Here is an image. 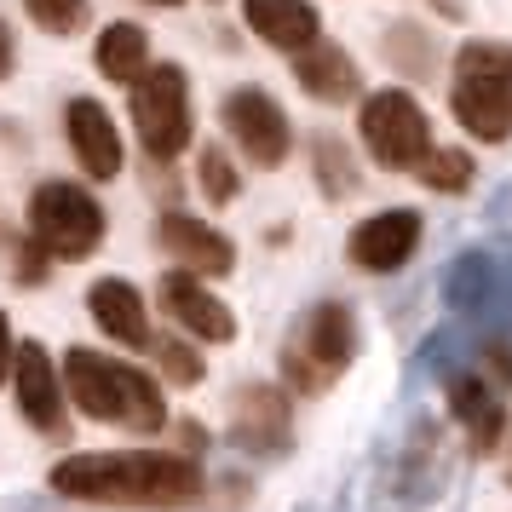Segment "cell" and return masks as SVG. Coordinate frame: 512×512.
I'll return each instance as SVG.
<instances>
[{
    "label": "cell",
    "mask_w": 512,
    "mask_h": 512,
    "mask_svg": "<svg viewBox=\"0 0 512 512\" xmlns=\"http://www.w3.org/2000/svg\"><path fill=\"white\" fill-rule=\"evenodd\" d=\"M52 489L98 507H190L202 495V466L190 455H70L52 466Z\"/></svg>",
    "instance_id": "1"
},
{
    "label": "cell",
    "mask_w": 512,
    "mask_h": 512,
    "mask_svg": "<svg viewBox=\"0 0 512 512\" xmlns=\"http://www.w3.org/2000/svg\"><path fill=\"white\" fill-rule=\"evenodd\" d=\"M64 386H70L75 409L93 415V420L133 426V432H162L167 426L162 386L144 369H133V363H116V357H98V351L75 346L70 357H64Z\"/></svg>",
    "instance_id": "2"
},
{
    "label": "cell",
    "mask_w": 512,
    "mask_h": 512,
    "mask_svg": "<svg viewBox=\"0 0 512 512\" xmlns=\"http://www.w3.org/2000/svg\"><path fill=\"white\" fill-rule=\"evenodd\" d=\"M455 121L484 144H501L512 133V47L466 41L455 52Z\"/></svg>",
    "instance_id": "3"
},
{
    "label": "cell",
    "mask_w": 512,
    "mask_h": 512,
    "mask_svg": "<svg viewBox=\"0 0 512 512\" xmlns=\"http://www.w3.org/2000/svg\"><path fill=\"white\" fill-rule=\"evenodd\" d=\"M29 242L58 259H87L104 248V208L70 179L29 190Z\"/></svg>",
    "instance_id": "4"
},
{
    "label": "cell",
    "mask_w": 512,
    "mask_h": 512,
    "mask_svg": "<svg viewBox=\"0 0 512 512\" xmlns=\"http://www.w3.org/2000/svg\"><path fill=\"white\" fill-rule=\"evenodd\" d=\"M357 357V323L346 305H317L282 346V374L294 392H328Z\"/></svg>",
    "instance_id": "5"
},
{
    "label": "cell",
    "mask_w": 512,
    "mask_h": 512,
    "mask_svg": "<svg viewBox=\"0 0 512 512\" xmlns=\"http://www.w3.org/2000/svg\"><path fill=\"white\" fill-rule=\"evenodd\" d=\"M133 127H139V144L156 162L185 156V144H190V81H185L179 64H150V70L133 81Z\"/></svg>",
    "instance_id": "6"
},
{
    "label": "cell",
    "mask_w": 512,
    "mask_h": 512,
    "mask_svg": "<svg viewBox=\"0 0 512 512\" xmlns=\"http://www.w3.org/2000/svg\"><path fill=\"white\" fill-rule=\"evenodd\" d=\"M357 133H363V144H369L374 162L392 167V173L420 167V162H426V150H432V121H426V110H420L409 93H397V87L363 98Z\"/></svg>",
    "instance_id": "7"
},
{
    "label": "cell",
    "mask_w": 512,
    "mask_h": 512,
    "mask_svg": "<svg viewBox=\"0 0 512 512\" xmlns=\"http://www.w3.org/2000/svg\"><path fill=\"white\" fill-rule=\"evenodd\" d=\"M219 121H225V133L254 167H282L288 150H294V127L282 116V104L271 93H259V87H236L219 104Z\"/></svg>",
    "instance_id": "8"
},
{
    "label": "cell",
    "mask_w": 512,
    "mask_h": 512,
    "mask_svg": "<svg viewBox=\"0 0 512 512\" xmlns=\"http://www.w3.org/2000/svg\"><path fill=\"white\" fill-rule=\"evenodd\" d=\"M12 380H18V409L35 432H64L70 420H64V386H58V363L47 357L41 340H24L18 357H12Z\"/></svg>",
    "instance_id": "9"
},
{
    "label": "cell",
    "mask_w": 512,
    "mask_h": 512,
    "mask_svg": "<svg viewBox=\"0 0 512 512\" xmlns=\"http://www.w3.org/2000/svg\"><path fill=\"white\" fill-rule=\"evenodd\" d=\"M231 438L248 455H282L294 438V420H288V397L277 386H242L231 403Z\"/></svg>",
    "instance_id": "10"
},
{
    "label": "cell",
    "mask_w": 512,
    "mask_h": 512,
    "mask_svg": "<svg viewBox=\"0 0 512 512\" xmlns=\"http://www.w3.org/2000/svg\"><path fill=\"white\" fill-rule=\"evenodd\" d=\"M415 248H420V213L415 208L374 213V219H363L346 242V254H351L357 271H397Z\"/></svg>",
    "instance_id": "11"
},
{
    "label": "cell",
    "mask_w": 512,
    "mask_h": 512,
    "mask_svg": "<svg viewBox=\"0 0 512 512\" xmlns=\"http://www.w3.org/2000/svg\"><path fill=\"white\" fill-rule=\"evenodd\" d=\"M162 305H167V317L185 328V334H196V340H213V346L236 340L231 305L213 300L208 288H202V277H190V271H167L162 277Z\"/></svg>",
    "instance_id": "12"
},
{
    "label": "cell",
    "mask_w": 512,
    "mask_h": 512,
    "mask_svg": "<svg viewBox=\"0 0 512 512\" xmlns=\"http://www.w3.org/2000/svg\"><path fill=\"white\" fill-rule=\"evenodd\" d=\"M162 248L190 277H231V265H236L231 236H219L213 225L190 219V213H167L162 219Z\"/></svg>",
    "instance_id": "13"
},
{
    "label": "cell",
    "mask_w": 512,
    "mask_h": 512,
    "mask_svg": "<svg viewBox=\"0 0 512 512\" xmlns=\"http://www.w3.org/2000/svg\"><path fill=\"white\" fill-rule=\"evenodd\" d=\"M64 127H70V150H75V162L87 167V179H116L121 133H116V121H110V110L98 98H75L70 110H64Z\"/></svg>",
    "instance_id": "14"
},
{
    "label": "cell",
    "mask_w": 512,
    "mask_h": 512,
    "mask_svg": "<svg viewBox=\"0 0 512 512\" xmlns=\"http://www.w3.org/2000/svg\"><path fill=\"white\" fill-rule=\"evenodd\" d=\"M242 18L259 41H271L277 52H305L317 41V12L311 0H242Z\"/></svg>",
    "instance_id": "15"
},
{
    "label": "cell",
    "mask_w": 512,
    "mask_h": 512,
    "mask_svg": "<svg viewBox=\"0 0 512 512\" xmlns=\"http://www.w3.org/2000/svg\"><path fill=\"white\" fill-rule=\"evenodd\" d=\"M87 305H93L98 328H104L110 340H121V346H150V317H144V294L133 288V282H121V277L93 282Z\"/></svg>",
    "instance_id": "16"
},
{
    "label": "cell",
    "mask_w": 512,
    "mask_h": 512,
    "mask_svg": "<svg viewBox=\"0 0 512 512\" xmlns=\"http://www.w3.org/2000/svg\"><path fill=\"white\" fill-rule=\"evenodd\" d=\"M294 75H300V87L311 98H323V104H346L357 98V64H351L346 52L334 47V41H311L305 52H294Z\"/></svg>",
    "instance_id": "17"
},
{
    "label": "cell",
    "mask_w": 512,
    "mask_h": 512,
    "mask_svg": "<svg viewBox=\"0 0 512 512\" xmlns=\"http://www.w3.org/2000/svg\"><path fill=\"white\" fill-rule=\"evenodd\" d=\"M98 70L110 81H139L144 75V58H150V35L139 24H110L98 35Z\"/></svg>",
    "instance_id": "18"
},
{
    "label": "cell",
    "mask_w": 512,
    "mask_h": 512,
    "mask_svg": "<svg viewBox=\"0 0 512 512\" xmlns=\"http://www.w3.org/2000/svg\"><path fill=\"white\" fill-rule=\"evenodd\" d=\"M449 397H455V415L466 420L472 443H478V449H489V443H495V426H501V409L489 403V392L478 386V380H455V386H449Z\"/></svg>",
    "instance_id": "19"
},
{
    "label": "cell",
    "mask_w": 512,
    "mask_h": 512,
    "mask_svg": "<svg viewBox=\"0 0 512 512\" xmlns=\"http://www.w3.org/2000/svg\"><path fill=\"white\" fill-rule=\"evenodd\" d=\"M420 179L432 190H443V196H455V190L472 185V156H466V150H426Z\"/></svg>",
    "instance_id": "20"
},
{
    "label": "cell",
    "mask_w": 512,
    "mask_h": 512,
    "mask_svg": "<svg viewBox=\"0 0 512 512\" xmlns=\"http://www.w3.org/2000/svg\"><path fill=\"white\" fill-rule=\"evenodd\" d=\"M196 173H202V196H208L213 208H225V202H236V190H242V179H236V167L225 162V150H219V144H208V150H202V162H196Z\"/></svg>",
    "instance_id": "21"
},
{
    "label": "cell",
    "mask_w": 512,
    "mask_h": 512,
    "mask_svg": "<svg viewBox=\"0 0 512 512\" xmlns=\"http://www.w3.org/2000/svg\"><path fill=\"white\" fill-rule=\"evenodd\" d=\"M24 12L47 35H75V29L87 24V0H24Z\"/></svg>",
    "instance_id": "22"
},
{
    "label": "cell",
    "mask_w": 512,
    "mask_h": 512,
    "mask_svg": "<svg viewBox=\"0 0 512 512\" xmlns=\"http://www.w3.org/2000/svg\"><path fill=\"white\" fill-rule=\"evenodd\" d=\"M150 351H156V363H162V374L173 386H202V357L190 346H179V340H150Z\"/></svg>",
    "instance_id": "23"
},
{
    "label": "cell",
    "mask_w": 512,
    "mask_h": 512,
    "mask_svg": "<svg viewBox=\"0 0 512 512\" xmlns=\"http://www.w3.org/2000/svg\"><path fill=\"white\" fill-rule=\"evenodd\" d=\"M317 179H323L328 196H351L357 173H351V156L334 139H317Z\"/></svg>",
    "instance_id": "24"
},
{
    "label": "cell",
    "mask_w": 512,
    "mask_h": 512,
    "mask_svg": "<svg viewBox=\"0 0 512 512\" xmlns=\"http://www.w3.org/2000/svg\"><path fill=\"white\" fill-rule=\"evenodd\" d=\"M12 357H18V340H12V323H6V311H0V380L12 374Z\"/></svg>",
    "instance_id": "25"
},
{
    "label": "cell",
    "mask_w": 512,
    "mask_h": 512,
    "mask_svg": "<svg viewBox=\"0 0 512 512\" xmlns=\"http://www.w3.org/2000/svg\"><path fill=\"white\" fill-rule=\"evenodd\" d=\"M12 58H18V52H12V29L0 24V81L12 75Z\"/></svg>",
    "instance_id": "26"
},
{
    "label": "cell",
    "mask_w": 512,
    "mask_h": 512,
    "mask_svg": "<svg viewBox=\"0 0 512 512\" xmlns=\"http://www.w3.org/2000/svg\"><path fill=\"white\" fill-rule=\"evenodd\" d=\"M150 6H179V0H150Z\"/></svg>",
    "instance_id": "27"
}]
</instances>
